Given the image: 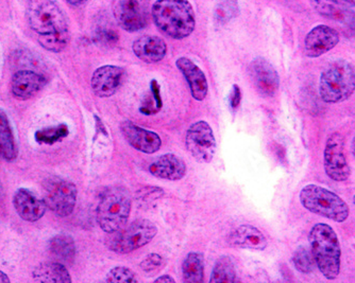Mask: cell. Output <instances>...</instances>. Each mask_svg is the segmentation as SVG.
Returning <instances> with one entry per match:
<instances>
[{"label":"cell","mask_w":355,"mask_h":283,"mask_svg":"<svg viewBox=\"0 0 355 283\" xmlns=\"http://www.w3.org/2000/svg\"><path fill=\"white\" fill-rule=\"evenodd\" d=\"M48 208L60 218H67L73 212L77 203V187L71 181L58 176L45 179L43 184Z\"/></svg>","instance_id":"8"},{"label":"cell","mask_w":355,"mask_h":283,"mask_svg":"<svg viewBox=\"0 0 355 283\" xmlns=\"http://www.w3.org/2000/svg\"><path fill=\"white\" fill-rule=\"evenodd\" d=\"M253 84L265 97H273L280 87L278 71L264 57H255L249 66Z\"/></svg>","instance_id":"14"},{"label":"cell","mask_w":355,"mask_h":283,"mask_svg":"<svg viewBox=\"0 0 355 283\" xmlns=\"http://www.w3.org/2000/svg\"><path fill=\"white\" fill-rule=\"evenodd\" d=\"M151 89H153V95H155V101H157V109L162 107V100H161V95H159V85H157V81L151 82Z\"/></svg>","instance_id":"35"},{"label":"cell","mask_w":355,"mask_h":283,"mask_svg":"<svg viewBox=\"0 0 355 283\" xmlns=\"http://www.w3.org/2000/svg\"><path fill=\"white\" fill-rule=\"evenodd\" d=\"M175 66L187 79L191 97L197 101H203L209 91L207 77L203 71L189 57H179L175 61Z\"/></svg>","instance_id":"19"},{"label":"cell","mask_w":355,"mask_h":283,"mask_svg":"<svg viewBox=\"0 0 355 283\" xmlns=\"http://www.w3.org/2000/svg\"><path fill=\"white\" fill-rule=\"evenodd\" d=\"M11 282V280H10L9 277H8V275H6L5 273L1 272L0 271V283H10Z\"/></svg>","instance_id":"38"},{"label":"cell","mask_w":355,"mask_h":283,"mask_svg":"<svg viewBox=\"0 0 355 283\" xmlns=\"http://www.w3.org/2000/svg\"><path fill=\"white\" fill-rule=\"evenodd\" d=\"M299 199L306 210L334 222L344 223L350 215L348 204L340 195L318 185L303 187Z\"/></svg>","instance_id":"4"},{"label":"cell","mask_w":355,"mask_h":283,"mask_svg":"<svg viewBox=\"0 0 355 283\" xmlns=\"http://www.w3.org/2000/svg\"><path fill=\"white\" fill-rule=\"evenodd\" d=\"M132 51L144 63H159L166 57L167 44L157 35H141L133 42Z\"/></svg>","instance_id":"18"},{"label":"cell","mask_w":355,"mask_h":283,"mask_svg":"<svg viewBox=\"0 0 355 283\" xmlns=\"http://www.w3.org/2000/svg\"><path fill=\"white\" fill-rule=\"evenodd\" d=\"M114 234L109 241L110 249L116 254L125 255L150 243L157 236V228L151 221L137 220Z\"/></svg>","instance_id":"7"},{"label":"cell","mask_w":355,"mask_h":283,"mask_svg":"<svg viewBox=\"0 0 355 283\" xmlns=\"http://www.w3.org/2000/svg\"><path fill=\"white\" fill-rule=\"evenodd\" d=\"M125 73V69L115 65L101 66L96 69L91 81L94 93L99 98L115 95L123 84Z\"/></svg>","instance_id":"15"},{"label":"cell","mask_w":355,"mask_h":283,"mask_svg":"<svg viewBox=\"0 0 355 283\" xmlns=\"http://www.w3.org/2000/svg\"><path fill=\"white\" fill-rule=\"evenodd\" d=\"M155 283H175V279L173 277L169 276V275H163L162 277H159V278L155 279Z\"/></svg>","instance_id":"36"},{"label":"cell","mask_w":355,"mask_h":283,"mask_svg":"<svg viewBox=\"0 0 355 283\" xmlns=\"http://www.w3.org/2000/svg\"><path fill=\"white\" fill-rule=\"evenodd\" d=\"M189 154L200 163H209L216 153V139L207 121H197L189 127L185 137Z\"/></svg>","instance_id":"9"},{"label":"cell","mask_w":355,"mask_h":283,"mask_svg":"<svg viewBox=\"0 0 355 283\" xmlns=\"http://www.w3.org/2000/svg\"><path fill=\"white\" fill-rule=\"evenodd\" d=\"M293 263L298 272L302 274H311L314 272L316 262L314 256L306 247L300 246L297 248L293 256Z\"/></svg>","instance_id":"29"},{"label":"cell","mask_w":355,"mask_h":283,"mask_svg":"<svg viewBox=\"0 0 355 283\" xmlns=\"http://www.w3.org/2000/svg\"><path fill=\"white\" fill-rule=\"evenodd\" d=\"M35 282L71 283V277L65 265L61 262H44L37 265L32 272Z\"/></svg>","instance_id":"23"},{"label":"cell","mask_w":355,"mask_h":283,"mask_svg":"<svg viewBox=\"0 0 355 283\" xmlns=\"http://www.w3.org/2000/svg\"><path fill=\"white\" fill-rule=\"evenodd\" d=\"M239 15L237 0H220L215 9V21L219 24L228 23Z\"/></svg>","instance_id":"31"},{"label":"cell","mask_w":355,"mask_h":283,"mask_svg":"<svg viewBox=\"0 0 355 283\" xmlns=\"http://www.w3.org/2000/svg\"><path fill=\"white\" fill-rule=\"evenodd\" d=\"M13 206L19 218L30 223L41 220L48 208L44 199H37L31 191L25 188L16 191Z\"/></svg>","instance_id":"17"},{"label":"cell","mask_w":355,"mask_h":283,"mask_svg":"<svg viewBox=\"0 0 355 283\" xmlns=\"http://www.w3.org/2000/svg\"><path fill=\"white\" fill-rule=\"evenodd\" d=\"M28 23L39 35L69 33V19L55 0H28Z\"/></svg>","instance_id":"6"},{"label":"cell","mask_w":355,"mask_h":283,"mask_svg":"<svg viewBox=\"0 0 355 283\" xmlns=\"http://www.w3.org/2000/svg\"><path fill=\"white\" fill-rule=\"evenodd\" d=\"M67 1L73 7H79V6L85 5L87 0H67Z\"/></svg>","instance_id":"37"},{"label":"cell","mask_w":355,"mask_h":283,"mask_svg":"<svg viewBox=\"0 0 355 283\" xmlns=\"http://www.w3.org/2000/svg\"><path fill=\"white\" fill-rule=\"evenodd\" d=\"M69 135V127L65 125L40 129L35 133V140L41 145H53Z\"/></svg>","instance_id":"28"},{"label":"cell","mask_w":355,"mask_h":283,"mask_svg":"<svg viewBox=\"0 0 355 283\" xmlns=\"http://www.w3.org/2000/svg\"><path fill=\"white\" fill-rule=\"evenodd\" d=\"M121 129L128 143L139 152L153 154L162 145V140L157 133L143 129L131 121H123Z\"/></svg>","instance_id":"16"},{"label":"cell","mask_w":355,"mask_h":283,"mask_svg":"<svg viewBox=\"0 0 355 283\" xmlns=\"http://www.w3.org/2000/svg\"><path fill=\"white\" fill-rule=\"evenodd\" d=\"M345 3H348L351 7H355V0H343Z\"/></svg>","instance_id":"39"},{"label":"cell","mask_w":355,"mask_h":283,"mask_svg":"<svg viewBox=\"0 0 355 283\" xmlns=\"http://www.w3.org/2000/svg\"><path fill=\"white\" fill-rule=\"evenodd\" d=\"M353 204L355 205V195H354V197H353Z\"/></svg>","instance_id":"42"},{"label":"cell","mask_w":355,"mask_h":283,"mask_svg":"<svg viewBox=\"0 0 355 283\" xmlns=\"http://www.w3.org/2000/svg\"><path fill=\"white\" fill-rule=\"evenodd\" d=\"M3 186H1V184H0V202H1V201H3Z\"/></svg>","instance_id":"41"},{"label":"cell","mask_w":355,"mask_h":283,"mask_svg":"<svg viewBox=\"0 0 355 283\" xmlns=\"http://www.w3.org/2000/svg\"><path fill=\"white\" fill-rule=\"evenodd\" d=\"M46 82L45 77L35 71H17L12 77V95L19 100L30 99L45 86Z\"/></svg>","instance_id":"20"},{"label":"cell","mask_w":355,"mask_h":283,"mask_svg":"<svg viewBox=\"0 0 355 283\" xmlns=\"http://www.w3.org/2000/svg\"><path fill=\"white\" fill-rule=\"evenodd\" d=\"M48 249L51 256L58 261L69 262L73 260L76 255L75 241L69 235H57L48 243Z\"/></svg>","instance_id":"25"},{"label":"cell","mask_w":355,"mask_h":283,"mask_svg":"<svg viewBox=\"0 0 355 283\" xmlns=\"http://www.w3.org/2000/svg\"><path fill=\"white\" fill-rule=\"evenodd\" d=\"M311 6L319 15L342 25L346 37L355 39V11L343 0H310Z\"/></svg>","instance_id":"12"},{"label":"cell","mask_w":355,"mask_h":283,"mask_svg":"<svg viewBox=\"0 0 355 283\" xmlns=\"http://www.w3.org/2000/svg\"><path fill=\"white\" fill-rule=\"evenodd\" d=\"M113 14L121 29L141 31L149 23V0H115Z\"/></svg>","instance_id":"10"},{"label":"cell","mask_w":355,"mask_h":283,"mask_svg":"<svg viewBox=\"0 0 355 283\" xmlns=\"http://www.w3.org/2000/svg\"><path fill=\"white\" fill-rule=\"evenodd\" d=\"M228 240L233 246L253 250H264L268 245V241L262 231L249 224L237 227L231 232Z\"/></svg>","instance_id":"22"},{"label":"cell","mask_w":355,"mask_h":283,"mask_svg":"<svg viewBox=\"0 0 355 283\" xmlns=\"http://www.w3.org/2000/svg\"><path fill=\"white\" fill-rule=\"evenodd\" d=\"M19 156V149L15 143L9 118L3 109H0V157L8 161H14Z\"/></svg>","instance_id":"24"},{"label":"cell","mask_w":355,"mask_h":283,"mask_svg":"<svg viewBox=\"0 0 355 283\" xmlns=\"http://www.w3.org/2000/svg\"><path fill=\"white\" fill-rule=\"evenodd\" d=\"M311 249L316 266L328 280L340 276L342 248L336 232L330 225L318 223L309 234Z\"/></svg>","instance_id":"2"},{"label":"cell","mask_w":355,"mask_h":283,"mask_svg":"<svg viewBox=\"0 0 355 283\" xmlns=\"http://www.w3.org/2000/svg\"><path fill=\"white\" fill-rule=\"evenodd\" d=\"M351 149H352V154L355 158V136L354 138H353L352 145H351Z\"/></svg>","instance_id":"40"},{"label":"cell","mask_w":355,"mask_h":283,"mask_svg":"<svg viewBox=\"0 0 355 283\" xmlns=\"http://www.w3.org/2000/svg\"><path fill=\"white\" fill-rule=\"evenodd\" d=\"M162 257L157 254H150L144 259L143 262L141 263V268L144 272L151 273L162 265Z\"/></svg>","instance_id":"33"},{"label":"cell","mask_w":355,"mask_h":283,"mask_svg":"<svg viewBox=\"0 0 355 283\" xmlns=\"http://www.w3.org/2000/svg\"><path fill=\"white\" fill-rule=\"evenodd\" d=\"M340 33L334 28L318 25L309 32L304 39V55L316 59L326 55L340 43Z\"/></svg>","instance_id":"13"},{"label":"cell","mask_w":355,"mask_h":283,"mask_svg":"<svg viewBox=\"0 0 355 283\" xmlns=\"http://www.w3.org/2000/svg\"><path fill=\"white\" fill-rule=\"evenodd\" d=\"M236 280V270L232 259L228 256L220 257L215 263L209 282L233 283Z\"/></svg>","instance_id":"27"},{"label":"cell","mask_w":355,"mask_h":283,"mask_svg":"<svg viewBox=\"0 0 355 283\" xmlns=\"http://www.w3.org/2000/svg\"><path fill=\"white\" fill-rule=\"evenodd\" d=\"M239 101H241V91L237 85L233 86L232 97H231V105L233 109H236L239 107Z\"/></svg>","instance_id":"34"},{"label":"cell","mask_w":355,"mask_h":283,"mask_svg":"<svg viewBox=\"0 0 355 283\" xmlns=\"http://www.w3.org/2000/svg\"><path fill=\"white\" fill-rule=\"evenodd\" d=\"M324 165L326 174L333 181H345L350 177V165L345 156V138L340 133H333L327 139Z\"/></svg>","instance_id":"11"},{"label":"cell","mask_w":355,"mask_h":283,"mask_svg":"<svg viewBox=\"0 0 355 283\" xmlns=\"http://www.w3.org/2000/svg\"><path fill=\"white\" fill-rule=\"evenodd\" d=\"M355 91V67L346 60H337L321 73L319 95L326 103L344 102Z\"/></svg>","instance_id":"3"},{"label":"cell","mask_w":355,"mask_h":283,"mask_svg":"<svg viewBox=\"0 0 355 283\" xmlns=\"http://www.w3.org/2000/svg\"><path fill=\"white\" fill-rule=\"evenodd\" d=\"M131 195L123 187L105 191L97 208V222L107 234H114L127 224L131 212Z\"/></svg>","instance_id":"5"},{"label":"cell","mask_w":355,"mask_h":283,"mask_svg":"<svg viewBox=\"0 0 355 283\" xmlns=\"http://www.w3.org/2000/svg\"><path fill=\"white\" fill-rule=\"evenodd\" d=\"M71 35L58 33V35H39V43L44 49L51 53H61L69 45Z\"/></svg>","instance_id":"30"},{"label":"cell","mask_w":355,"mask_h":283,"mask_svg":"<svg viewBox=\"0 0 355 283\" xmlns=\"http://www.w3.org/2000/svg\"><path fill=\"white\" fill-rule=\"evenodd\" d=\"M149 172L157 179L175 181L185 176L187 165L177 155L164 154L151 161Z\"/></svg>","instance_id":"21"},{"label":"cell","mask_w":355,"mask_h":283,"mask_svg":"<svg viewBox=\"0 0 355 283\" xmlns=\"http://www.w3.org/2000/svg\"><path fill=\"white\" fill-rule=\"evenodd\" d=\"M150 13L159 31L177 41L189 37L196 28V14L189 0H155Z\"/></svg>","instance_id":"1"},{"label":"cell","mask_w":355,"mask_h":283,"mask_svg":"<svg viewBox=\"0 0 355 283\" xmlns=\"http://www.w3.org/2000/svg\"><path fill=\"white\" fill-rule=\"evenodd\" d=\"M183 280L187 283H201L205 277V257L200 253H189L182 264Z\"/></svg>","instance_id":"26"},{"label":"cell","mask_w":355,"mask_h":283,"mask_svg":"<svg viewBox=\"0 0 355 283\" xmlns=\"http://www.w3.org/2000/svg\"><path fill=\"white\" fill-rule=\"evenodd\" d=\"M107 282L110 283H135L137 282L135 273L130 268L116 266L112 268L107 275Z\"/></svg>","instance_id":"32"}]
</instances>
